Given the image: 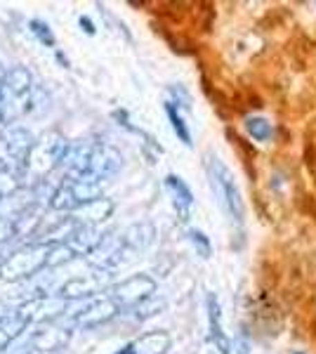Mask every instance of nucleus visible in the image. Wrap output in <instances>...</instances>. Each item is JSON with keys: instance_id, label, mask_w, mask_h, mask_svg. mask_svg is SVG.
I'll return each instance as SVG.
<instances>
[{"instance_id": "27", "label": "nucleus", "mask_w": 316, "mask_h": 354, "mask_svg": "<svg viewBox=\"0 0 316 354\" xmlns=\"http://www.w3.org/2000/svg\"><path fill=\"white\" fill-rule=\"evenodd\" d=\"M0 354H36L33 352V347H31V342H12L10 347H5V350H0Z\"/></svg>"}, {"instance_id": "33", "label": "nucleus", "mask_w": 316, "mask_h": 354, "mask_svg": "<svg viewBox=\"0 0 316 354\" xmlns=\"http://www.w3.org/2000/svg\"><path fill=\"white\" fill-rule=\"evenodd\" d=\"M0 262H3V255H0Z\"/></svg>"}, {"instance_id": "8", "label": "nucleus", "mask_w": 316, "mask_h": 354, "mask_svg": "<svg viewBox=\"0 0 316 354\" xmlns=\"http://www.w3.org/2000/svg\"><path fill=\"white\" fill-rule=\"evenodd\" d=\"M71 302L64 300L57 293H38L17 307V312L26 319L28 326H43V324H55L59 317H64Z\"/></svg>"}, {"instance_id": "19", "label": "nucleus", "mask_w": 316, "mask_h": 354, "mask_svg": "<svg viewBox=\"0 0 316 354\" xmlns=\"http://www.w3.org/2000/svg\"><path fill=\"white\" fill-rule=\"evenodd\" d=\"M170 335L165 330H149L142 333L137 340H132V352L135 354H165L170 350Z\"/></svg>"}, {"instance_id": "32", "label": "nucleus", "mask_w": 316, "mask_h": 354, "mask_svg": "<svg viewBox=\"0 0 316 354\" xmlns=\"http://www.w3.org/2000/svg\"><path fill=\"white\" fill-rule=\"evenodd\" d=\"M292 354H304V352H292Z\"/></svg>"}, {"instance_id": "15", "label": "nucleus", "mask_w": 316, "mask_h": 354, "mask_svg": "<svg viewBox=\"0 0 316 354\" xmlns=\"http://www.w3.org/2000/svg\"><path fill=\"white\" fill-rule=\"evenodd\" d=\"M113 210H116V203H113L109 196H102V198H97V201H93V203L83 205L80 210H76V213H73V218H76L80 225L100 227L102 222H106L109 218H111Z\"/></svg>"}, {"instance_id": "21", "label": "nucleus", "mask_w": 316, "mask_h": 354, "mask_svg": "<svg viewBox=\"0 0 316 354\" xmlns=\"http://www.w3.org/2000/svg\"><path fill=\"white\" fill-rule=\"evenodd\" d=\"M26 187V177L17 173L12 168H5L0 165V201L5 198H12L17 192H21Z\"/></svg>"}, {"instance_id": "17", "label": "nucleus", "mask_w": 316, "mask_h": 354, "mask_svg": "<svg viewBox=\"0 0 316 354\" xmlns=\"http://www.w3.org/2000/svg\"><path fill=\"white\" fill-rule=\"evenodd\" d=\"M165 187H168V192L172 194V203H175L180 218L189 220V210H192V205H194V194L187 187V182L182 180V177L170 173L168 177H165Z\"/></svg>"}, {"instance_id": "11", "label": "nucleus", "mask_w": 316, "mask_h": 354, "mask_svg": "<svg viewBox=\"0 0 316 354\" xmlns=\"http://www.w3.org/2000/svg\"><path fill=\"white\" fill-rule=\"evenodd\" d=\"M73 330L68 326H62V324H43V326H36L31 335H28V342H31L33 352H43V354H62L66 352V345L71 342Z\"/></svg>"}, {"instance_id": "9", "label": "nucleus", "mask_w": 316, "mask_h": 354, "mask_svg": "<svg viewBox=\"0 0 316 354\" xmlns=\"http://www.w3.org/2000/svg\"><path fill=\"white\" fill-rule=\"evenodd\" d=\"M154 293H156V281L149 274H132L123 281H116L109 290V295L116 300L120 310H135L147 300H151Z\"/></svg>"}, {"instance_id": "25", "label": "nucleus", "mask_w": 316, "mask_h": 354, "mask_svg": "<svg viewBox=\"0 0 316 354\" xmlns=\"http://www.w3.org/2000/svg\"><path fill=\"white\" fill-rule=\"evenodd\" d=\"M189 241H192V245H194V248H196V253L201 255V258H210L212 245H210L208 236H205L203 232H198V230H189Z\"/></svg>"}, {"instance_id": "16", "label": "nucleus", "mask_w": 316, "mask_h": 354, "mask_svg": "<svg viewBox=\"0 0 316 354\" xmlns=\"http://www.w3.org/2000/svg\"><path fill=\"white\" fill-rule=\"evenodd\" d=\"M102 239H104V234L100 232V227H90V225H80L76 227V232L71 234V239H68V245H71L73 250H76V255H93L97 248H100Z\"/></svg>"}, {"instance_id": "4", "label": "nucleus", "mask_w": 316, "mask_h": 354, "mask_svg": "<svg viewBox=\"0 0 316 354\" xmlns=\"http://www.w3.org/2000/svg\"><path fill=\"white\" fill-rule=\"evenodd\" d=\"M71 142L66 140L59 130H48L36 140L33 145V151L28 156L26 163V177L33 182H45L48 175H53L55 170H59L62 158L68 149Z\"/></svg>"}, {"instance_id": "14", "label": "nucleus", "mask_w": 316, "mask_h": 354, "mask_svg": "<svg viewBox=\"0 0 316 354\" xmlns=\"http://www.w3.org/2000/svg\"><path fill=\"white\" fill-rule=\"evenodd\" d=\"M205 307H208V322H210V338L215 342V347L222 354H232V342H229L227 333L222 328V307L217 302L215 293H208L205 298Z\"/></svg>"}, {"instance_id": "20", "label": "nucleus", "mask_w": 316, "mask_h": 354, "mask_svg": "<svg viewBox=\"0 0 316 354\" xmlns=\"http://www.w3.org/2000/svg\"><path fill=\"white\" fill-rule=\"evenodd\" d=\"M154 241V227L149 222H140V225L128 227L123 234H120V243H123L125 250H145L149 243Z\"/></svg>"}, {"instance_id": "7", "label": "nucleus", "mask_w": 316, "mask_h": 354, "mask_svg": "<svg viewBox=\"0 0 316 354\" xmlns=\"http://www.w3.org/2000/svg\"><path fill=\"white\" fill-rule=\"evenodd\" d=\"M36 140L38 137H33L31 130L26 128H19V125L17 128H8L0 135V165L12 168L26 177V163Z\"/></svg>"}, {"instance_id": "30", "label": "nucleus", "mask_w": 316, "mask_h": 354, "mask_svg": "<svg viewBox=\"0 0 316 354\" xmlns=\"http://www.w3.org/2000/svg\"><path fill=\"white\" fill-rule=\"evenodd\" d=\"M57 59H59V62H62V64H64V66H68V59H66V57L62 55V53H57Z\"/></svg>"}, {"instance_id": "28", "label": "nucleus", "mask_w": 316, "mask_h": 354, "mask_svg": "<svg viewBox=\"0 0 316 354\" xmlns=\"http://www.w3.org/2000/svg\"><path fill=\"white\" fill-rule=\"evenodd\" d=\"M78 26H80V31H85V33H88V36H95V33H97L95 21L90 19L88 15H80V17H78Z\"/></svg>"}, {"instance_id": "3", "label": "nucleus", "mask_w": 316, "mask_h": 354, "mask_svg": "<svg viewBox=\"0 0 316 354\" xmlns=\"http://www.w3.org/2000/svg\"><path fill=\"white\" fill-rule=\"evenodd\" d=\"M205 170L210 177V187L215 192L217 201H220L222 210L227 213V218L232 220V225L239 232H243L245 225V208H243V198H241V189L234 180V173L224 165L220 158L208 153L205 156Z\"/></svg>"}, {"instance_id": "18", "label": "nucleus", "mask_w": 316, "mask_h": 354, "mask_svg": "<svg viewBox=\"0 0 316 354\" xmlns=\"http://www.w3.org/2000/svg\"><path fill=\"white\" fill-rule=\"evenodd\" d=\"M26 328H28L26 319L17 310L3 314L0 317V350H5V347H10L12 342L19 340L26 333Z\"/></svg>"}, {"instance_id": "26", "label": "nucleus", "mask_w": 316, "mask_h": 354, "mask_svg": "<svg viewBox=\"0 0 316 354\" xmlns=\"http://www.w3.org/2000/svg\"><path fill=\"white\" fill-rule=\"evenodd\" d=\"M15 236H17V222H15V218L0 215V245L12 241Z\"/></svg>"}, {"instance_id": "29", "label": "nucleus", "mask_w": 316, "mask_h": 354, "mask_svg": "<svg viewBox=\"0 0 316 354\" xmlns=\"http://www.w3.org/2000/svg\"><path fill=\"white\" fill-rule=\"evenodd\" d=\"M239 354H250V342L245 338V333L241 335V340H239Z\"/></svg>"}, {"instance_id": "24", "label": "nucleus", "mask_w": 316, "mask_h": 354, "mask_svg": "<svg viewBox=\"0 0 316 354\" xmlns=\"http://www.w3.org/2000/svg\"><path fill=\"white\" fill-rule=\"evenodd\" d=\"M28 31H31V36L36 38L40 45H45V48H55V45H57L55 33H53V28H50L48 21L31 19V21H28Z\"/></svg>"}, {"instance_id": "12", "label": "nucleus", "mask_w": 316, "mask_h": 354, "mask_svg": "<svg viewBox=\"0 0 316 354\" xmlns=\"http://www.w3.org/2000/svg\"><path fill=\"white\" fill-rule=\"evenodd\" d=\"M123 168V156L116 147L111 145H104V142H97L95 145V151H93V158H90V170L85 175V180L90 182H100L102 180H111L116 177Z\"/></svg>"}, {"instance_id": "1", "label": "nucleus", "mask_w": 316, "mask_h": 354, "mask_svg": "<svg viewBox=\"0 0 316 354\" xmlns=\"http://www.w3.org/2000/svg\"><path fill=\"white\" fill-rule=\"evenodd\" d=\"M33 104V76L26 66L5 68L0 78V125L15 123Z\"/></svg>"}, {"instance_id": "23", "label": "nucleus", "mask_w": 316, "mask_h": 354, "mask_svg": "<svg viewBox=\"0 0 316 354\" xmlns=\"http://www.w3.org/2000/svg\"><path fill=\"white\" fill-rule=\"evenodd\" d=\"M245 130H248V135H250L255 142H269V140L274 137L272 123H269L267 118H262V116H250V118H245Z\"/></svg>"}, {"instance_id": "2", "label": "nucleus", "mask_w": 316, "mask_h": 354, "mask_svg": "<svg viewBox=\"0 0 316 354\" xmlns=\"http://www.w3.org/2000/svg\"><path fill=\"white\" fill-rule=\"evenodd\" d=\"M53 245L55 243L31 241V243H24L21 248L12 250L10 255H5L3 262H0V281L19 283V281H26V279L38 277L43 270H50Z\"/></svg>"}, {"instance_id": "31", "label": "nucleus", "mask_w": 316, "mask_h": 354, "mask_svg": "<svg viewBox=\"0 0 316 354\" xmlns=\"http://www.w3.org/2000/svg\"><path fill=\"white\" fill-rule=\"evenodd\" d=\"M3 73H5V71H3V68H0V78H3Z\"/></svg>"}, {"instance_id": "13", "label": "nucleus", "mask_w": 316, "mask_h": 354, "mask_svg": "<svg viewBox=\"0 0 316 354\" xmlns=\"http://www.w3.org/2000/svg\"><path fill=\"white\" fill-rule=\"evenodd\" d=\"M95 145L97 142L90 140H78L68 145L59 165V170L64 173V180H85V175L90 170V158H93Z\"/></svg>"}, {"instance_id": "22", "label": "nucleus", "mask_w": 316, "mask_h": 354, "mask_svg": "<svg viewBox=\"0 0 316 354\" xmlns=\"http://www.w3.org/2000/svg\"><path fill=\"white\" fill-rule=\"evenodd\" d=\"M163 106H165V113H168V121H170V125H172V130H175V135L180 137L182 145H185V147H194L192 133H189L185 118H182V113H180V109H177L175 102H165Z\"/></svg>"}, {"instance_id": "6", "label": "nucleus", "mask_w": 316, "mask_h": 354, "mask_svg": "<svg viewBox=\"0 0 316 354\" xmlns=\"http://www.w3.org/2000/svg\"><path fill=\"white\" fill-rule=\"evenodd\" d=\"M111 272L104 270V267H93L85 274H76V277L66 279L59 288H57V295H62L68 302L76 300H90L97 298L102 293H109L111 290Z\"/></svg>"}, {"instance_id": "5", "label": "nucleus", "mask_w": 316, "mask_h": 354, "mask_svg": "<svg viewBox=\"0 0 316 354\" xmlns=\"http://www.w3.org/2000/svg\"><path fill=\"white\" fill-rule=\"evenodd\" d=\"M102 185L100 182H90V180H64L62 185H57L53 194H50L48 208L55 213H68L73 215L76 210H80L83 205L102 198Z\"/></svg>"}, {"instance_id": "10", "label": "nucleus", "mask_w": 316, "mask_h": 354, "mask_svg": "<svg viewBox=\"0 0 316 354\" xmlns=\"http://www.w3.org/2000/svg\"><path fill=\"white\" fill-rule=\"evenodd\" d=\"M120 312V307L116 305V300L111 295H100V298L90 300L83 310H78L73 314V326L76 328H83V330H93V328H100L104 324L111 322L113 317Z\"/></svg>"}]
</instances>
